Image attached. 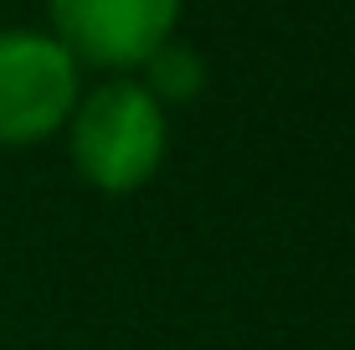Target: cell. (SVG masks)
<instances>
[{
	"label": "cell",
	"mask_w": 355,
	"mask_h": 350,
	"mask_svg": "<svg viewBox=\"0 0 355 350\" xmlns=\"http://www.w3.org/2000/svg\"><path fill=\"white\" fill-rule=\"evenodd\" d=\"M57 42L98 67H139L170 42L180 0H52Z\"/></svg>",
	"instance_id": "3"
},
{
	"label": "cell",
	"mask_w": 355,
	"mask_h": 350,
	"mask_svg": "<svg viewBox=\"0 0 355 350\" xmlns=\"http://www.w3.org/2000/svg\"><path fill=\"white\" fill-rule=\"evenodd\" d=\"M144 67H150V93L155 98H170V103L196 98V93H201V78H206L201 57H196L191 46H180V42H165Z\"/></svg>",
	"instance_id": "4"
},
{
	"label": "cell",
	"mask_w": 355,
	"mask_h": 350,
	"mask_svg": "<svg viewBox=\"0 0 355 350\" xmlns=\"http://www.w3.org/2000/svg\"><path fill=\"white\" fill-rule=\"evenodd\" d=\"M78 175L108 196L139 191L165 160V108L144 82H103L72 108Z\"/></svg>",
	"instance_id": "1"
},
{
	"label": "cell",
	"mask_w": 355,
	"mask_h": 350,
	"mask_svg": "<svg viewBox=\"0 0 355 350\" xmlns=\"http://www.w3.org/2000/svg\"><path fill=\"white\" fill-rule=\"evenodd\" d=\"M78 108V62L57 36L0 31V144H31Z\"/></svg>",
	"instance_id": "2"
}]
</instances>
